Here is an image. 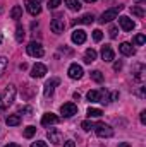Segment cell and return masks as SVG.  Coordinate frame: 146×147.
<instances>
[{
  "instance_id": "cell-1",
  "label": "cell",
  "mask_w": 146,
  "mask_h": 147,
  "mask_svg": "<svg viewBox=\"0 0 146 147\" xmlns=\"http://www.w3.org/2000/svg\"><path fill=\"white\" fill-rule=\"evenodd\" d=\"M14 98H16V87L10 84L3 89V92L0 94V111L9 108L12 103H14Z\"/></svg>"
},
{
  "instance_id": "cell-2",
  "label": "cell",
  "mask_w": 146,
  "mask_h": 147,
  "mask_svg": "<svg viewBox=\"0 0 146 147\" xmlns=\"http://www.w3.org/2000/svg\"><path fill=\"white\" fill-rule=\"evenodd\" d=\"M120 10H122V5H115V7L108 9V10H105V12L102 14V17H100V22L105 24V22H110V21L117 19V16H119Z\"/></svg>"
},
{
  "instance_id": "cell-3",
  "label": "cell",
  "mask_w": 146,
  "mask_h": 147,
  "mask_svg": "<svg viewBox=\"0 0 146 147\" xmlns=\"http://www.w3.org/2000/svg\"><path fill=\"white\" fill-rule=\"evenodd\" d=\"M26 50H28V55L36 57V58H41V57L45 55V50H43L41 43H38V41H31V43L26 46Z\"/></svg>"
},
{
  "instance_id": "cell-4",
  "label": "cell",
  "mask_w": 146,
  "mask_h": 147,
  "mask_svg": "<svg viewBox=\"0 0 146 147\" xmlns=\"http://www.w3.org/2000/svg\"><path fill=\"white\" fill-rule=\"evenodd\" d=\"M93 128H95L96 135H98V137H102V139H105V137H112V135H113L112 127H110V125H107V123H96Z\"/></svg>"
},
{
  "instance_id": "cell-5",
  "label": "cell",
  "mask_w": 146,
  "mask_h": 147,
  "mask_svg": "<svg viewBox=\"0 0 146 147\" xmlns=\"http://www.w3.org/2000/svg\"><path fill=\"white\" fill-rule=\"evenodd\" d=\"M50 29H52V33H55V34L64 33V29H65V22H64V19H60V17L52 19V22H50Z\"/></svg>"
},
{
  "instance_id": "cell-6",
  "label": "cell",
  "mask_w": 146,
  "mask_h": 147,
  "mask_svg": "<svg viewBox=\"0 0 146 147\" xmlns=\"http://www.w3.org/2000/svg\"><path fill=\"white\" fill-rule=\"evenodd\" d=\"M46 137H48V140H50L52 144H55V146L62 144V132H60V130L50 128V130H48V134H46Z\"/></svg>"
},
{
  "instance_id": "cell-7",
  "label": "cell",
  "mask_w": 146,
  "mask_h": 147,
  "mask_svg": "<svg viewBox=\"0 0 146 147\" xmlns=\"http://www.w3.org/2000/svg\"><path fill=\"white\" fill-rule=\"evenodd\" d=\"M60 113H62L65 118L74 116V115L77 113V106H76L74 103H65V105H62V106H60Z\"/></svg>"
},
{
  "instance_id": "cell-8",
  "label": "cell",
  "mask_w": 146,
  "mask_h": 147,
  "mask_svg": "<svg viewBox=\"0 0 146 147\" xmlns=\"http://www.w3.org/2000/svg\"><path fill=\"white\" fill-rule=\"evenodd\" d=\"M119 24H120V28H122L124 31H132V29L136 28V24L132 22V19H129L127 16L119 17Z\"/></svg>"
},
{
  "instance_id": "cell-9",
  "label": "cell",
  "mask_w": 146,
  "mask_h": 147,
  "mask_svg": "<svg viewBox=\"0 0 146 147\" xmlns=\"http://www.w3.org/2000/svg\"><path fill=\"white\" fill-rule=\"evenodd\" d=\"M59 121H60V118H59L57 115H53V113H45L43 118H41V125H45V127L55 125V123H59Z\"/></svg>"
},
{
  "instance_id": "cell-10",
  "label": "cell",
  "mask_w": 146,
  "mask_h": 147,
  "mask_svg": "<svg viewBox=\"0 0 146 147\" xmlns=\"http://www.w3.org/2000/svg\"><path fill=\"white\" fill-rule=\"evenodd\" d=\"M45 74H46V67H45L43 63H35V65H33V69H31V77L40 79V77H43Z\"/></svg>"
},
{
  "instance_id": "cell-11",
  "label": "cell",
  "mask_w": 146,
  "mask_h": 147,
  "mask_svg": "<svg viewBox=\"0 0 146 147\" xmlns=\"http://www.w3.org/2000/svg\"><path fill=\"white\" fill-rule=\"evenodd\" d=\"M59 84H60V79H57V77L50 79V80L45 84V96H52V94H53L55 86H59Z\"/></svg>"
},
{
  "instance_id": "cell-12",
  "label": "cell",
  "mask_w": 146,
  "mask_h": 147,
  "mask_svg": "<svg viewBox=\"0 0 146 147\" xmlns=\"http://www.w3.org/2000/svg\"><path fill=\"white\" fill-rule=\"evenodd\" d=\"M26 9H28V12H29L31 16H38V14L41 12L40 3L35 2V0H26Z\"/></svg>"
},
{
  "instance_id": "cell-13",
  "label": "cell",
  "mask_w": 146,
  "mask_h": 147,
  "mask_svg": "<svg viewBox=\"0 0 146 147\" xmlns=\"http://www.w3.org/2000/svg\"><path fill=\"white\" fill-rule=\"evenodd\" d=\"M86 41V33L83 29H74L72 31V43L76 45H83Z\"/></svg>"
},
{
  "instance_id": "cell-14",
  "label": "cell",
  "mask_w": 146,
  "mask_h": 147,
  "mask_svg": "<svg viewBox=\"0 0 146 147\" xmlns=\"http://www.w3.org/2000/svg\"><path fill=\"white\" fill-rule=\"evenodd\" d=\"M69 77L71 79H81L83 77V67L77 65V63H72L69 67Z\"/></svg>"
},
{
  "instance_id": "cell-15",
  "label": "cell",
  "mask_w": 146,
  "mask_h": 147,
  "mask_svg": "<svg viewBox=\"0 0 146 147\" xmlns=\"http://www.w3.org/2000/svg\"><path fill=\"white\" fill-rule=\"evenodd\" d=\"M102 58H103L105 62H112V60H113V50H112V46L105 45V46L102 48Z\"/></svg>"
},
{
  "instance_id": "cell-16",
  "label": "cell",
  "mask_w": 146,
  "mask_h": 147,
  "mask_svg": "<svg viewBox=\"0 0 146 147\" xmlns=\"http://www.w3.org/2000/svg\"><path fill=\"white\" fill-rule=\"evenodd\" d=\"M119 50H120V53H122V55H126V57L134 55V48H132V45H131V43H122V45L119 46Z\"/></svg>"
},
{
  "instance_id": "cell-17",
  "label": "cell",
  "mask_w": 146,
  "mask_h": 147,
  "mask_svg": "<svg viewBox=\"0 0 146 147\" xmlns=\"http://www.w3.org/2000/svg\"><path fill=\"white\" fill-rule=\"evenodd\" d=\"M5 121H7L9 127H17V125L21 123V115H9V116L5 118Z\"/></svg>"
},
{
  "instance_id": "cell-18",
  "label": "cell",
  "mask_w": 146,
  "mask_h": 147,
  "mask_svg": "<svg viewBox=\"0 0 146 147\" xmlns=\"http://www.w3.org/2000/svg\"><path fill=\"white\" fill-rule=\"evenodd\" d=\"M95 60H96V51L93 48H88L86 53H84V63H91Z\"/></svg>"
},
{
  "instance_id": "cell-19",
  "label": "cell",
  "mask_w": 146,
  "mask_h": 147,
  "mask_svg": "<svg viewBox=\"0 0 146 147\" xmlns=\"http://www.w3.org/2000/svg\"><path fill=\"white\" fill-rule=\"evenodd\" d=\"M64 3H65V5H67V9H69V10H72V12H77V10L81 9L79 0H64Z\"/></svg>"
},
{
  "instance_id": "cell-20",
  "label": "cell",
  "mask_w": 146,
  "mask_h": 147,
  "mask_svg": "<svg viewBox=\"0 0 146 147\" xmlns=\"http://www.w3.org/2000/svg\"><path fill=\"white\" fill-rule=\"evenodd\" d=\"M10 17L16 19V21H19V19L23 17V9H21V5H14V7H12V10H10Z\"/></svg>"
},
{
  "instance_id": "cell-21",
  "label": "cell",
  "mask_w": 146,
  "mask_h": 147,
  "mask_svg": "<svg viewBox=\"0 0 146 147\" xmlns=\"http://www.w3.org/2000/svg\"><path fill=\"white\" fill-rule=\"evenodd\" d=\"M93 21H95L93 14H84V16H83V17H79L76 22H77V24H91Z\"/></svg>"
},
{
  "instance_id": "cell-22",
  "label": "cell",
  "mask_w": 146,
  "mask_h": 147,
  "mask_svg": "<svg viewBox=\"0 0 146 147\" xmlns=\"http://www.w3.org/2000/svg\"><path fill=\"white\" fill-rule=\"evenodd\" d=\"M134 77H136V80H143V79H145V65H138V67H136Z\"/></svg>"
},
{
  "instance_id": "cell-23",
  "label": "cell",
  "mask_w": 146,
  "mask_h": 147,
  "mask_svg": "<svg viewBox=\"0 0 146 147\" xmlns=\"http://www.w3.org/2000/svg\"><path fill=\"white\" fill-rule=\"evenodd\" d=\"M102 115H103V111L98 110V108H89V110H88V116H89V118H100Z\"/></svg>"
},
{
  "instance_id": "cell-24",
  "label": "cell",
  "mask_w": 146,
  "mask_h": 147,
  "mask_svg": "<svg viewBox=\"0 0 146 147\" xmlns=\"http://www.w3.org/2000/svg\"><path fill=\"white\" fill-rule=\"evenodd\" d=\"M16 39H17V41H23V39H24V29H23L21 24L16 28Z\"/></svg>"
},
{
  "instance_id": "cell-25",
  "label": "cell",
  "mask_w": 146,
  "mask_h": 147,
  "mask_svg": "<svg viewBox=\"0 0 146 147\" xmlns=\"http://www.w3.org/2000/svg\"><path fill=\"white\" fill-rule=\"evenodd\" d=\"M98 98H100V92L98 91H89L88 92V101L95 103V101H98Z\"/></svg>"
},
{
  "instance_id": "cell-26",
  "label": "cell",
  "mask_w": 146,
  "mask_h": 147,
  "mask_svg": "<svg viewBox=\"0 0 146 147\" xmlns=\"http://www.w3.org/2000/svg\"><path fill=\"white\" fill-rule=\"evenodd\" d=\"M35 134H36V128H35V127H31V125L26 127V130H24V137H26V139H31Z\"/></svg>"
},
{
  "instance_id": "cell-27",
  "label": "cell",
  "mask_w": 146,
  "mask_h": 147,
  "mask_svg": "<svg viewBox=\"0 0 146 147\" xmlns=\"http://www.w3.org/2000/svg\"><path fill=\"white\" fill-rule=\"evenodd\" d=\"M91 79L96 80V82H102V80H103V75H102L100 70H95V72H91Z\"/></svg>"
},
{
  "instance_id": "cell-28",
  "label": "cell",
  "mask_w": 146,
  "mask_h": 147,
  "mask_svg": "<svg viewBox=\"0 0 146 147\" xmlns=\"http://www.w3.org/2000/svg\"><path fill=\"white\" fill-rule=\"evenodd\" d=\"M7 63H9V62H7V58H5V57H0V75L5 72V69H7Z\"/></svg>"
},
{
  "instance_id": "cell-29",
  "label": "cell",
  "mask_w": 146,
  "mask_h": 147,
  "mask_svg": "<svg viewBox=\"0 0 146 147\" xmlns=\"http://www.w3.org/2000/svg\"><path fill=\"white\" fill-rule=\"evenodd\" d=\"M131 12H132L134 16H138V17H145V10H143V9H139V7H132V9H131Z\"/></svg>"
},
{
  "instance_id": "cell-30",
  "label": "cell",
  "mask_w": 146,
  "mask_h": 147,
  "mask_svg": "<svg viewBox=\"0 0 146 147\" xmlns=\"http://www.w3.org/2000/svg\"><path fill=\"white\" fill-rule=\"evenodd\" d=\"M81 127H83V130H86V132H89L95 125H93V121H89V120H86V121H83L81 123Z\"/></svg>"
},
{
  "instance_id": "cell-31",
  "label": "cell",
  "mask_w": 146,
  "mask_h": 147,
  "mask_svg": "<svg viewBox=\"0 0 146 147\" xmlns=\"http://www.w3.org/2000/svg\"><path fill=\"white\" fill-rule=\"evenodd\" d=\"M145 41H146L145 34H136L134 36V45H145Z\"/></svg>"
},
{
  "instance_id": "cell-32",
  "label": "cell",
  "mask_w": 146,
  "mask_h": 147,
  "mask_svg": "<svg viewBox=\"0 0 146 147\" xmlns=\"http://www.w3.org/2000/svg\"><path fill=\"white\" fill-rule=\"evenodd\" d=\"M102 38H103V33H102L100 29H95V31H93V39H95V41H102Z\"/></svg>"
},
{
  "instance_id": "cell-33",
  "label": "cell",
  "mask_w": 146,
  "mask_h": 147,
  "mask_svg": "<svg viewBox=\"0 0 146 147\" xmlns=\"http://www.w3.org/2000/svg\"><path fill=\"white\" fill-rule=\"evenodd\" d=\"M60 5V0H48V9H57Z\"/></svg>"
},
{
  "instance_id": "cell-34",
  "label": "cell",
  "mask_w": 146,
  "mask_h": 147,
  "mask_svg": "<svg viewBox=\"0 0 146 147\" xmlns=\"http://www.w3.org/2000/svg\"><path fill=\"white\" fill-rule=\"evenodd\" d=\"M108 33H110V38H112V39H115V38H117V28H115V26H112Z\"/></svg>"
},
{
  "instance_id": "cell-35",
  "label": "cell",
  "mask_w": 146,
  "mask_h": 147,
  "mask_svg": "<svg viewBox=\"0 0 146 147\" xmlns=\"http://www.w3.org/2000/svg\"><path fill=\"white\" fill-rule=\"evenodd\" d=\"M31 147H46V144H45V142H41V140H38V142H33Z\"/></svg>"
},
{
  "instance_id": "cell-36",
  "label": "cell",
  "mask_w": 146,
  "mask_h": 147,
  "mask_svg": "<svg viewBox=\"0 0 146 147\" xmlns=\"http://www.w3.org/2000/svg\"><path fill=\"white\" fill-rule=\"evenodd\" d=\"M122 69V62H115L113 63V70H120Z\"/></svg>"
},
{
  "instance_id": "cell-37",
  "label": "cell",
  "mask_w": 146,
  "mask_h": 147,
  "mask_svg": "<svg viewBox=\"0 0 146 147\" xmlns=\"http://www.w3.org/2000/svg\"><path fill=\"white\" fill-rule=\"evenodd\" d=\"M139 118H141V123L145 125L146 123V111H141V116H139Z\"/></svg>"
},
{
  "instance_id": "cell-38",
  "label": "cell",
  "mask_w": 146,
  "mask_h": 147,
  "mask_svg": "<svg viewBox=\"0 0 146 147\" xmlns=\"http://www.w3.org/2000/svg\"><path fill=\"white\" fill-rule=\"evenodd\" d=\"M119 98V92H112V96H110V101H115Z\"/></svg>"
},
{
  "instance_id": "cell-39",
  "label": "cell",
  "mask_w": 146,
  "mask_h": 147,
  "mask_svg": "<svg viewBox=\"0 0 146 147\" xmlns=\"http://www.w3.org/2000/svg\"><path fill=\"white\" fill-rule=\"evenodd\" d=\"M64 147H76V146H74V142H72V140H67V142L64 144Z\"/></svg>"
},
{
  "instance_id": "cell-40",
  "label": "cell",
  "mask_w": 146,
  "mask_h": 147,
  "mask_svg": "<svg viewBox=\"0 0 146 147\" xmlns=\"http://www.w3.org/2000/svg\"><path fill=\"white\" fill-rule=\"evenodd\" d=\"M119 147H131V144H127V142H122V144H119Z\"/></svg>"
},
{
  "instance_id": "cell-41",
  "label": "cell",
  "mask_w": 146,
  "mask_h": 147,
  "mask_svg": "<svg viewBox=\"0 0 146 147\" xmlns=\"http://www.w3.org/2000/svg\"><path fill=\"white\" fill-rule=\"evenodd\" d=\"M5 147H21V146H17V144H9V146H5Z\"/></svg>"
},
{
  "instance_id": "cell-42",
  "label": "cell",
  "mask_w": 146,
  "mask_h": 147,
  "mask_svg": "<svg viewBox=\"0 0 146 147\" xmlns=\"http://www.w3.org/2000/svg\"><path fill=\"white\" fill-rule=\"evenodd\" d=\"M84 2H88V3H93V2H96V0H84Z\"/></svg>"
},
{
  "instance_id": "cell-43",
  "label": "cell",
  "mask_w": 146,
  "mask_h": 147,
  "mask_svg": "<svg viewBox=\"0 0 146 147\" xmlns=\"http://www.w3.org/2000/svg\"><path fill=\"white\" fill-rule=\"evenodd\" d=\"M35 2H38V3H40V2H41V0H35Z\"/></svg>"
},
{
  "instance_id": "cell-44",
  "label": "cell",
  "mask_w": 146,
  "mask_h": 147,
  "mask_svg": "<svg viewBox=\"0 0 146 147\" xmlns=\"http://www.w3.org/2000/svg\"><path fill=\"white\" fill-rule=\"evenodd\" d=\"M0 43H2V34H0Z\"/></svg>"
}]
</instances>
